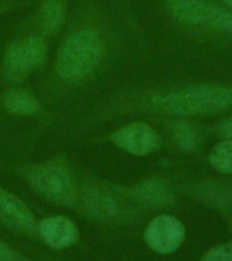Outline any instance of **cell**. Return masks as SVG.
<instances>
[{
    "mask_svg": "<svg viewBox=\"0 0 232 261\" xmlns=\"http://www.w3.org/2000/svg\"><path fill=\"white\" fill-rule=\"evenodd\" d=\"M152 106L172 116L216 114L232 108V87L199 85L152 98Z\"/></svg>",
    "mask_w": 232,
    "mask_h": 261,
    "instance_id": "1",
    "label": "cell"
},
{
    "mask_svg": "<svg viewBox=\"0 0 232 261\" xmlns=\"http://www.w3.org/2000/svg\"><path fill=\"white\" fill-rule=\"evenodd\" d=\"M103 56V42L94 30L73 33L64 41L56 60V71L61 79L77 82L95 71Z\"/></svg>",
    "mask_w": 232,
    "mask_h": 261,
    "instance_id": "2",
    "label": "cell"
},
{
    "mask_svg": "<svg viewBox=\"0 0 232 261\" xmlns=\"http://www.w3.org/2000/svg\"><path fill=\"white\" fill-rule=\"evenodd\" d=\"M26 178L34 191L50 203L73 207L79 203L80 192L72 173L61 163H41L30 167Z\"/></svg>",
    "mask_w": 232,
    "mask_h": 261,
    "instance_id": "3",
    "label": "cell"
},
{
    "mask_svg": "<svg viewBox=\"0 0 232 261\" xmlns=\"http://www.w3.org/2000/svg\"><path fill=\"white\" fill-rule=\"evenodd\" d=\"M185 226L171 215H159L151 220L144 231L146 244L159 254H170L185 241Z\"/></svg>",
    "mask_w": 232,
    "mask_h": 261,
    "instance_id": "4",
    "label": "cell"
},
{
    "mask_svg": "<svg viewBox=\"0 0 232 261\" xmlns=\"http://www.w3.org/2000/svg\"><path fill=\"white\" fill-rule=\"evenodd\" d=\"M113 142L121 150L132 155H147L158 150L159 135L146 122L134 121L118 128L113 134Z\"/></svg>",
    "mask_w": 232,
    "mask_h": 261,
    "instance_id": "5",
    "label": "cell"
},
{
    "mask_svg": "<svg viewBox=\"0 0 232 261\" xmlns=\"http://www.w3.org/2000/svg\"><path fill=\"white\" fill-rule=\"evenodd\" d=\"M0 222L19 234L37 231L36 218L30 208L18 196L3 188H0Z\"/></svg>",
    "mask_w": 232,
    "mask_h": 261,
    "instance_id": "6",
    "label": "cell"
},
{
    "mask_svg": "<svg viewBox=\"0 0 232 261\" xmlns=\"http://www.w3.org/2000/svg\"><path fill=\"white\" fill-rule=\"evenodd\" d=\"M37 231L45 244L53 249H65L77 240V227L64 215L45 218L37 226Z\"/></svg>",
    "mask_w": 232,
    "mask_h": 261,
    "instance_id": "7",
    "label": "cell"
},
{
    "mask_svg": "<svg viewBox=\"0 0 232 261\" xmlns=\"http://www.w3.org/2000/svg\"><path fill=\"white\" fill-rule=\"evenodd\" d=\"M79 201H81L83 208L91 216L99 219H110L115 218L120 214L121 208L117 200L107 192L97 189V188H87L80 193Z\"/></svg>",
    "mask_w": 232,
    "mask_h": 261,
    "instance_id": "8",
    "label": "cell"
},
{
    "mask_svg": "<svg viewBox=\"0 0 232 261\" xmlns=\"http://www.w3.org/2000/svg\"><path fill=\"white\" fill-rule=\"evenodd\" d=\"M171 16L187 26H207L208 2L205 0H166Z\"/></svg>",
    "mask_w": 232,
    "mask_h": 261,
    "instance_id": "9",
    "label": "cell"
},
{
    "mask_svg": "<svg viewBox=\"0 0 232 261\" xmlns=\"http://www.w3.org/2000/svg\"><path fill=\"white\" fill-rule=\"evenodd\" d=\"M30 64L24 56L20 42H14L8 46L4 56V75L10 83L18 85L27 77L30 72Z\"/></svg>",
    "mask_w": 232,
    "mask_h": 261,
    "instance_id": "10",
    "label": "cell"
},
{
    "mask_svg": "<svg viewBox=\"0 0 232 261\" xmlns=\"http://www.w3.org/2000/svg\"><path fill=\"white\" fill-rule=\"evenodd\" d=\"M133 195L141 203L147 205H154V207L168 205L172 201V196L168 188L166 187V184L158 179H150L137 185L133 189Z\"/></svg>",
    "mask_w": 232,
    "mask_h": 261,
    "instance_id": "11",
    "label": "cell"
},
{
    "mask_svg": "<svg viewBox=\"0 0 232 261\" xmlns=\"http://www.w3.org/2000/svg\"><path fill=\"white\" fill-rule=\"evenodd\" d=\"M3 103L8 112L19 116H33L40 112L38 99L24 90L12 89L7 91L4 95Z\"/></svg>",
    "mask_w": 232,
    "mask_h": 261,
    "instance_id": "12",
    "label": "cell"
},
{
    "mask_svg": "<svg viewBox=\"0 0 232 261\" xmlns=\"http://www.w3.org/2000/svg\"><path fill=\"white\" fill-rule=\"evenodd\" d=\"M64 18L65 10L61 0H45L41 10V28L46 34L53 36L60 32Z\"/></svg>",
    "mask_w": 232,
    "mask_h": 261,
    "instance_id": "13",
    "label": "cell"
},
{
    "mask_svg": "<svg viewBox=\"0 0 232 261\" xmlns=\"http://www.w3.org/2000/svg\"><path fill=\"white\" fill-rule=\"evenodd\" d=\"M209 163L223 174H232V140L216 144L209 152Z\"/></svg>",
    "mask_w": 232,
    "mask_h": 261,
    "instance_id": "14",
    "label": "cell"
},
{
    "mask_svg": "<svg viewBox=\"0 0 232 261\" xmlns=\"http://www.w3.org/2000/svg\"><path fill=\"white\" fill-rule=\"evenodd\" d=\"M207 26L219 32L232 34V10L208 2Z\"/></svg>",
    "mask_w": 232,
    "mask_h": 261,
    "instance_id": "15",
    "label": "cell"
},
{
    "mask_svg": "<svg viewBox=\"0 0 232 261\" xmlns=\"http://www.w3.org/2000/svg\"><path fill=\"white\" fill-rule=\"evenodd\" d=\"M22 49L26 59H27L28 64L32 68H38L45 63L46 59V45H45L44 40L40 36H28L26 37L22 42Z\"/></svg>",
    "mask_w": 232,
    "mask_h": 261,
    "instance_id": "16",
    "label": "cell"
},
{
    "mask_svg": "<svg viewBox=\"0 0 232 261\" xmlns=\"http://www.w3.org/2000/svg\"><path fill=\"white\" fill-rule=\"evenodd\" d=\"M174 140L183 151H193L198 143V135L194 128L186 121H177L172 128Z\"/></svg>",
    "mask_w": 232,
    "mask_h": 261,
    "instance_id": "17",
    "label": "cell"
},
{
    "mask_svg": "<svg viewBox=\"0 0 232 261\" xmlns=\"http://www.w3.org/2000/svg\"><path fill=\"white\" fill-rule=\"evenodd\" d=\"M201 261H232L231 245L224 244L212 248L205 253V256L201 258Z\"/></svg>",
    "mask_w": 232,
    "mask_h": 261,
    "instance_id": "18",
    "label": "cell"
},
{
    "mask_svg": "<svg viewBox=\"0 0 232 261\" xmlns=\"http://www.w3.org/2000/svg\"><path fill=\"white\" fill-rule=\"evenodd\" d=\"M205 197L211 200V203L224 204L225 200L231 197V193L225 188H208L205 192Z\"/></svg>",
    "mask_w": 232,
    "mask_h": 261,
    "instance_id": "19",
    "label": "cell"
},
{
    "mask_svg": "<svg viewBox=\"0 0 232 261\" xmlns=\"http://www.w3.org/2000/svg\"><path fill=\"white\" fill-rule=\"evenodd\" d=\"M0 261H27L14 249L0 241Z\"/></svg>",
    "mask_w": 232,
    "mask_h": 261,
    "instance_id": "20",
    "label": "cell"
},
{
    "mask_svg": "<svg viewBox=\"0 0 232 261\" xmlns=\"http://www.w3.org/2000/svg\"><path fill=\"white\" fill-rule=\"evenodd\" d=\"M220 132L227 140H232V118H225L220 122Z\"/></svg>",
    "mask_w": 232,
    "mask_h": 261,
    "instance_id": "21",
    "label": "cell"
},
{
    "mask_svg": "<svg viewBox=\"0 0 232 261\" xmlns=\"http://www.w3.org/2000/svg\"><path fill=\"white\" fill-rule=\"evenodd\" d=\"M221 2H223V3L229 8V10H232V0H221Z\"/></svg>",
    "mask_w": 232,
    "mask_h": 261,
    "instance_id": "22",
    "label": "cell"
},
{
    "mask_svg": "<svg viewBox=\"0 0 232 261\" xmlns=\"http://www.w3.org/2000/svg\"><path fill=\"white\" fill-rule=\"evenodd\" d=\"M229 245H231V252H232V244H229Z\"/></svg>",
    "mask_w": 232,
    "mask_h": 261,
    "instance_id": "23",
    "label": "cell"
}]
</instances>
